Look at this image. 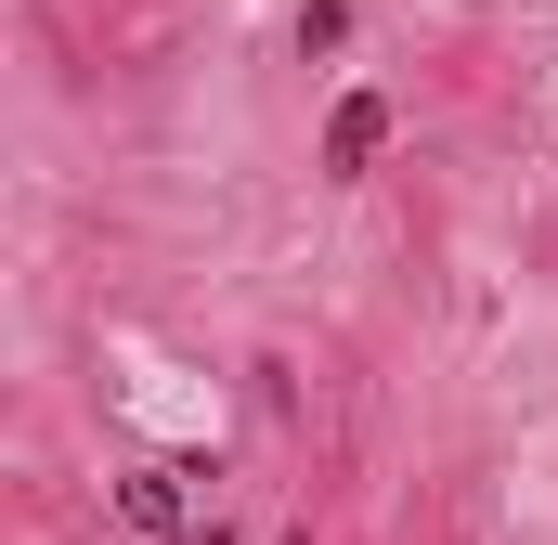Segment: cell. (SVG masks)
<instances>
[{"label": "cell", "instance_id": "cell-1", "mask_svg": "<svg viewBox=\"0 0 558 545\" xmlns=\"http://www.w3.org/2000/svg\"><path fill=\"white\" fill-rule=\"evenodd\" d=\"M377 143H390V92H351V105L325 118V169H338V182H364V169H377Z\"/></svg>", "mask_w": 558, "mask_h": 545}, {"label": "cell", "instance_id": "cell-2", "mask_svg": "<svg viewBox=\"0 0 558 545\" xmlns=\"http://www.w3.org/2000/svg\"><path fill=\"white\" fill-rule=\"evenodd\" d=\"M118 507H131V520H143L156 545H195V507H182V468H131V481H118Z\"/></svg>", "mask_w": 558, "mask_h": 545}]
</instances>
